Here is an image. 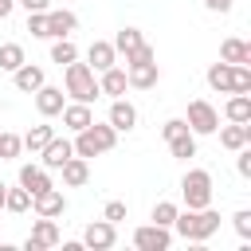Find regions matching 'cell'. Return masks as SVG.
Segmentation results:
<instances>
[{"label":"cell","mask_w":251,"mask_h":251,"mask_svg":"<svg viewBox=\"0 0 251 251\" xmlns=\"http://www.w3.org/2000/svg\"><path fill=\"white\" fill-rule=\"evenodd\" d=\"M173 231H176L180 239H188V243H204V239H212V235L220 231V212H216L212 204H208V208H188V212H176Z\"/></svg>","instance_id":"6da1fadb"},{"label":"cell","mask_w":251,"mask_h":251,"mask_svg":"<svg viewBox=\"0 0 251 251\" xmlns=\"http://www.w3.org/2000/svg\"><path fill=\"white\" fill-rule=\"evenodd\" d=\"M75 157H102V153H110L114 145H118V129L110 126V122H90L86 129H78L75 133Z\"/></svg>","instance_id":"7a4b0ae2"},{"label":"cell","mask_w":251,"mask_h":251,"mask_svg":"<svg viewBox=\"0 0 251 251\" xmlns=\"http://www.w3.org/2000/svg\"><path fill=\"white\" fill-rule=\"evenodd\" d=\"M63 94H71L75 102H94L102 90H98V78H94V71L86 67V63H67V71H63Z\"/></svg>","instance_id":"3957f363"},{"label":"cell","mask_w":251,"mask_h":251,"mask_svg":"<svg viewBox=\"0 0 251 251\" xmlns=\"http://www.w3.org/2000/svg\"><path fill=\"white\" fill-rule=\"evenodd\" d=\"M180 196L188 208H208L212 204V173L208 169H188L180 176Z\"/></svg>","instance_id":"277c9868"},{"label":"cell","mask_w":251,"mask_h":251,"mask_svg":"<svg viewBox=\"0 0 251 251\" xmlns=\"http://www.w3.org/2000/svg\"><path fill=\"white\" fill-rule=\"evenodd\" d=\"M184 126L196 133V137H208L220 129V110L208 102V98H192L188 102V114H184Z\"/></svg>","instance_id":"5b68a950"},{"label":"cell","mask_w":251,"mask_h":251,"mask_svg":"<svg viewBox=\"0 0 251 251\" xmlns=\"http://www.w3.org/2000/svg\"><path fill=\"white\" fill-rule=\"evenodd\" d=\"M173 243V227H161V224H141L133 231V247L137 251H169Z\"/></svg>","instance_id":"8992f818"},{"label":"cell","mask_w":251,"mask_h":251,"mask_svg":"<svg viewBox=\"0 0 251 251\" xmlns=\"http://www.w3.org/2000/svg\"><path fill=\"white\" fill-rule=\"evenodd\" d=\"M114 243H118V224H110V220H94V224H86V231H82V247L110 251Z\"/></svg>","instance_id":"52a82bcc"},{"label":"cell","mask_w":251,"mask_h":251,"mask_svg":"<svg viewBox=\"0 0 251 251\" xmlns=\"http://www.w3.org/2000/svg\"><path fill=\"white\" fill-rule=\"evenodd\" d=\"M31 208H35V216H51V220H59V216L67 212V196L51 184V188H43L39 196H31Z\"/></svg>","instance_id":"ba28073f"},{"label":"cell","mask_w":251,"mask_h":251,"mask_svg":"<svg viewBox=\"0 0 251 251\" xmlns=\"http://www.w3.org/2000/svg\"><path fill=\"white\" fill-rule=\"evenodd\" d=\"M114 63H118V51H114L110 39H94V43L86 47V67H90L94 75H102V71L114 67Z\"/></svg>","instance_id":"9c48e42d"},{"label":"cell","mask_w":251,"mask_h":251,"mask_svg":"<svg viewBox=\"0 0 251 251\" xmlns=\"http://www.w3.org/2000/svg\"><path fill=\"white\" fill-rule=\"evenodd\" d=\"M67 157H75V145H71L67 137H51V141L39 149V165H43V169H63Z\"/></svg>","instance_id":"30bf717a"},{"label":"cell","mask_w":251,"mask_h":251,"mask_svg":"<svg viewBox=\"0 0 251 251\" xmlns=\"http://www.w3.org/2000/svg\"><path fill=\"white\" fill-rule=\"evenodd\" d=\"M126 78H129V86H133V90H153V86H157V78H161V71H157V59L126 67Z\"/></svg>","instance_id":"8fae6325"},{"label":"cell","mask_w":251,"mask_h":251,"mask_svg":"<svg viewBox=\"0 0 251 251\" xmlns=\"http://www.w3.org/2000/svg\"><path fill=\"white\" fill-rule=\"evenodd\" d=\"M63 106H67V94H63V86H47V82H43V86L35 90V110H39L43 118H55Z\"/></svg>","instance_id":"7c38bea8"},{"label":"cell","mask_w":251,"mask_h":251,"mask_svg":"<svg viewBox=\"0 0 251 251\" xmlns=\"http://www.w3.org/2000/svg\"><path fill=\"white\" fill-rule=\"evenodd\" d=\"M75 27H78V16H75V12H67V8H47V35H51V39L71 35Z\"/></svg>","instance_id":"4fadbf2b"},{"label":"cell","mask_w":251,"mask_h":251,"mask_svg":"<svg viewBox=\"0 0 251 251\" xmlns=\"http://www.w3.org/2000/svg\"><path fill=\"white\" fill-rule=\"evenodd\" d=\"M12 82H16V90H24V94H35V90L47 82V75H43V67H35V63H24V67H16V71H12Z\"/></svg>","instance_id":"5bb4252c"},{"label":"cell","mask_w":251,"mask_h":251,"mask_svg":"<svg viewBox=\"0 0 251 251\" xmlns=\"http://www.w3.org/2000/svg\"><path fill=\"white\" fill-rule=\"evenodd\" d=\"M110 126H114L118 133H129V129L137 126V106L126 102V98H114V102H110Z\"/></svg>","instance_id":"9a60e30c"},{"label":"cell","mask_w":251,"mask_h":251,"mask_svg":"<svg viewBox=\"0 0 251 251\" xmlns=\"http://www.w3.org/2000/svg\"><path fill=\"white\" fill-rule=\"evenodd\" d=\"M216 133H220V145L235 153V149H243L251 141V122H231V126H220Z\"/></svg>","instance_id":"2e32d148"},{"label":"cell","mask_w":251,"mask_h":251,"mask_svg":"<svg viewBox=\"0 0 251 251\" xmlns=\"http://www.w3.org/2000/svg\"><path fill=\"white\" fill-rule=\"evenodd\" d=\"M59 173H63V184H67V188H82V184L90 180V161H86V157H67Z\"/></svg>","instance_id":"e0dca14e"},{"label":"cell","mask_w":251,"mask_h":251,"mask_svg":"<svg viewBox=\"0 0 251 251\" xmlns=\"http://www.w3.org/2000/svg\"><path fill=\"white\" fill-rule=\"evenodd\" d=\"M20 184L31 196H39L43 188H51V169H43V165H20Z\"/></svg>","instance_id":"ac0fdd59"},{"label":"cell","mask_w":251,"mask_h":251,"mask_svg":"<svg viewBox=\"0 0 251 251\" xmlns=\"http://www.w3.org/2000/svg\"><path fill=\"white\" fill-rule=\"evenodd\" d=\"M126 86H129V78H126V71H118V63H114V67H106V71L98 75V90H102V94H110V98H122V94H126Z\"/></svg>","instance_id":"d6986e66"},{"label":"cell","mask_w":251,"mask_h":251,"mask_svg":"<svg viewBox=\"0 0 251 251\" xmlns=\"http://www.w3.org/2000/svg\"><path fill=\"white\" fill-rule=\"evenodd\" d=\"M59 114H63V126H67L71 133H78V129H86V126L94 122V114H90L86 102H71V106H63Z\"/></svg>","instance_id":"ffe728a7"},{"label":"cell","mask_w":251,"mask_h":251,"mask_svg":"<svg viewBox=\"0 0 251 251\" xmlns=\"http://www.w3.org/2000/svg\"><path fill=\"white\" fill-rule=\"evenodd\" d=\"M220 59L224 63H231V67H239V63H251V43H243V39H224L220 43Z\"/></svg>","instance_id":"44dd1931"},{"label":"cell","mask_w":251,"mask_h":251,"mask_svg":"<svg viewBox=\"0 0 251 251\" xmlns=\"http://www.w3.org/2000/svg\"><path fill=\"white\" fill-rule=\"evenodd\" d=\"M231 78H235V67H231V63H224V59H220V63H212V67H208V86H212V90L231 94Z\"/></svg>","instance_id":"7402d4cb"},{"label":"cell","mask_w":251,"mask_h":251,"mask_svg":"<svg viewBox=\"0 0 251 251\" xmlns=\"http://www.w3.org/2000/svg\"><path fill=\"white\" fill-rule=\"evenodd\" d=\"M31 239H35L43 251H47V247H55V243H59V224H55L51 216H39V220L31 224Z\"/></svg>","instance_id":"603a6c76"},{"label":"cell","mask_w":251,"mask_h":251,"mask_svg":"<svg viewBox=\"0 0 251 251\" xmlns=\"http://www.w3.org/2000/svg\"><path fill=\"white\" fill-rule=\"evenodd\" d=\"M224 118L227 122H251V94H231L224 106Z\"/></svg>","instance_id":"cb8c5ba5"},{"label":"cell","mask_w":251,"mask_h":251,"mask_svg":"<svg viewBox=\"0 0 251 251\" xmlns=\"http://www.w3.org/2000/svg\"><path fill=\"white\" fill-rule=\"evenodd\" d=\"M169 153H173L176 161H188V157H196V133H192V129H184V133L169 137Z\"/></svg>","instance_id":"d4e9b609"},{"label":"cell","mask_w":251,"mask_h":251,"mask_svg":"<svg viewBox=\"0 0 251 251\" xmlns=\"http://www.w3.org/2000/svg\"><path fill=\"white\" fill-rule=\"evenodd\" d=\"M145 43V35L137 31V27H122L118 35H114V51H122V55H129V51H137Z\"/></svg>","instance_id":"484cf974"},{"label":"cell","mask_w":251,"mask_h":251,"mask_svg":"<svg viewBox=\"0 0 251 251\" xmlns=\"http://www.w3.org/2000/svg\"><path fill=\"white\" fill-rule=\"evenodd\" d=\"M75 59H78V47L71 43V35H63V39H55V43H51V63L67 67V63H75Z\"/></svg>","instance_id":"4316f807"},{"label":"cell","mask_w":251,"mask_h":251,"mask_svg":"<svg viewBox=\"0 0 251 251\" xmlns=\"http://www.w3.org/2000/svg\"><path fill=\"white\" fill-rule=\"evenodd\" d=\"M51 137H55V129H51V126H31V129H27V133H24L20 141H24V149L39 153V149H43V145H47Z\"/></svg>","instance_id":"83f0119b"},{"label":"cell","mask_w":251,"mask_h":251,"mask_svg":"<svg viewBox=\"0 0 251 251\" xmlns=\"http://www.w3.org/2000/svg\"><path fill=\"white\" fill-rule=\"evenodd\" d=\"M4 208L12 212V216H24L27 208H31V192L20 184V188H8V196H4Z\"/></svg>","instance_id":"f1b7e54d"},{"label":"cell","mask_w":251,"mask_h":251,"mask_svg":"<svg viewBox=\"0 0 251 251\" xmlns=\"http://www.w3.org/2000/svg\"><path fill=\"white\" fill-rule=\"evenodd\" d=\"M24 63L27 59H24V47L20 43H0V71H16Z\"/></svg>","instance_id":"f546056e"},{"label":"cell","mask_w":251,"mask_h":251,"mask_svg":"<svg viewBox=\"0 0 251 251\" xmlns=\"http://www.w3.org/2000/svg\"><path fill=\"white\" fill-rule=\"evenodd\" d=\"M176 212H180V208H176L173 200H157V204H153V224H161V227H173Z\"/></svg>","instance_id":"4dcf8cb0"},{"label":"cell","mask_w":251,"mask_h":251,"mask_svg":"<svg viewBox=\"0 0 251 251\" xmlns=\"http://www.w3.org/2000/svg\"><path fill=\"white\" fill-rule=\"evenodd\" d=\"M231 94H251V67L239 63L235 67V78H231Z\"/></svg>","instance_id":"1f68e13d"},{"label":"cell","mask_w":251,"mask_h":251,"mask_svg":"<svg viewBox=\"0 0 251 251\" xmlns=\"http://www.w3.org/2000/svg\"><path fill=\"white\" fill-rule=\"evenodd\" d=\"M231 227H235V235L247 243V239H251V208H239V212L231 216Z\"/></svg>","instance_id":"d6a6232c"},{"label":"cell","mask_w":251,"mask_h":251,"mask_svg":"<svg viewBox=\"0 0 251 251\" xmlns=\"http://www.w3.org/2000/svg\"><path fill=\"white\" fill-rule=\"evenodd\" d=\"M27 31L35 39H51L47 35V12H27Z\"/></svg>","instance_id":"836d02e7"},{"label":"cell","mask_w":251,"mask_h":251,"mask_svg":"<svg viewBox=\"0 0 251 251\" xmlns=\"http://www.w3.org/2000/svg\"><path fill=\"white\" fill-rule=\"evenodd\" d=\"M20 149H24V141H20L16 133H4V137H0V161H12V157H20Z\"/></svg>","instance_id":"e575fe53"},{"label":"cell","mask_w":251,"mask_h":251,"mask_svg":"<svg viewBox=\"0 0 251 251\" xmlns=\"http://www.w3.org/2000/svg\"><path fill=\"white\" fill-rule=\"evenodd\" d=\"M126 212H129V208H126V200H110V204L102 208V220H110V224H122V220H126Z\"/></svg>","instance_id":"d590c367"},{"label":"cell","mask_w":251,"mask_h":251,"mask_svg":"<svg viewBox=\"0 0 251 251\" xmlns=\"http://www.w3.org/2000/svg\"><path fill=\"white\" fill-rule=\"evenodd\" d=\"M149 59H157V51H153L149 43H141L137 51H129V55H126V67H133V63H149Z\"/></svg>","instance_id":"8d00e7d4"},{"label":"cell","mask_w":251,"mask_h":251,"mask_svg":"<svg viewBox=\"0 0 251 251\" xmlns=\"http://www.w3.org/2000/svg\"><path fill=\"white\" fill-rule=\"evenodd\" d=\"M184 129H188V126H184V118H169V122L161 126V137L169 141V137H176V133H184Z\"/></svg>","instance_id":"74e56055"},{"label":"cell","mask_w":251,"mask_h":251,"mask_svg":"<svg viewBox=\"0 0 251 251\" xmlns=\"http://www.w3.org/2000/svg\"><path fill=\"white\" fill-rule=\"evenodd\" d=\"M239 157H235V169H239V176H251V149L243 145V149H235Z\"/></svg>","instance_id":"f35d334b"},{"label":"cell","mask_w":251,"mask_h":251,"mask_svg":"<svg viewBox=\"0 0 251 251\" xmlns=\"http://www.w3.org/2000/svg\"><path fill=\"white\" fill-rule=\"evenodd\" d=\"M16 4H24L27 12H47L51 8V0H16Z\"/></svg>","instance_id":"ab89813d"},{"label":"cell","mask_w":251,"mask_h":251,"mask_svg":"<svg viewBox=\"0 0 251 251\" xmlns=\"http://www.w3.org/2000/svg\"><path fill=\"white\" fill-rule=\"evenodd\" d=\"M208 12H231V0H204Z\"/></svg>","instance_id":"60d3db41"},{"label":"cell","mask_w":251,"mask_h":251,"mask_svg":"<svg viewBox=\"0 0 251 251\" xmlns=\"http://www.w3.org/2000/svg\"><path fill=\"white\" fill-rule=\"evenodd\" d=\"M12 8H16V0H0V20H8V16H12Z\"/></svg>","instance_id":"b9f144b4"},{"label":"cell","mask_w":251,"mask_h":251,"mask_svg":"<svg viewBox=\"0 0 251 251\" xmlns=\"http://www.w3.org/2000/svg\"><path fill=\"white\" fill-rule=\"evenodd\" d=\"M4 196H8V184L0 180V208H4Z\"/></svg>","instance_id":"7bdbcfd3"},{"label":"cell","mask_w":251,"mask_h":251,"mask_svg":"<svg viewBox=\"0 0 251 251\" xmlns=\"http://www.w3.org/2000/svg\"><path fill=\"white\" fill-rule=\"evenodd\" d=\"M0 137H4V129H0Z\"/></svg>","instance_id":"ee69618b"}]
</instances>
